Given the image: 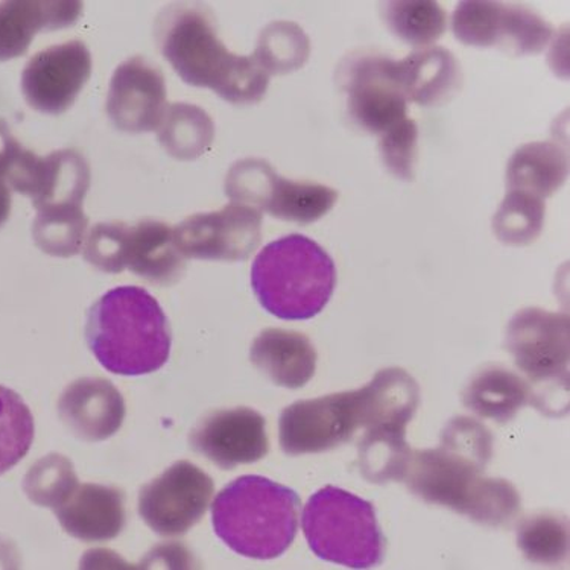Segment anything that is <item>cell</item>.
Here are the masks:
<instances>
[{"mask_svg": "<svg viewBox=\"0 0 570 570\" xmlns=\"http://www.w3.org/2000/svg\"><path fill=\"white\" fill-rule=\"evenodd\" d=\"M158 48L186 85L207 87L224 101L245 106L265 97L269 75L252 57L228 51L202 6H170L158 16Z\"/></svg>", "mask_w": 570, "mask_h": 570, "instance_id": "cell-1", "label": "cell"}, {"mask_svg": "<svg viewBox=\"0 0 570 570\" xmlns=\"http://www.w3.org/2000/svg\"><path fill=\"white\" fill-rule=\"evenodd\" d=\"M86 340L107 372L144 376L168 362L173 332L160 303L147 289L119 286L90 307Z\"/></svg>", "mask_w": 570, "mask_h": 570, "instance_id": "cell-2", "label": "cell"}, {"mask_svg": "<svg viewBox=\"0 0 570 570\" xmlns=\"http://www.w3.org/2000/svg\"><path fill=\"white\" fill-rule=\"evenodd\" d=\"M298 494L289 487L245 474L212 503L215 534L247 559L274 560L288 551L298 531Z\"/></svg>", "mask_w": 570, "mask_h": 570, "instance_id": "cell-3", "label": "cell"}, {"mask_svg": "<svg viewBox=\"0 0 570 570\" xmlns=\"http://www.w3.org/2000/svg\"><path fill=\"white\" fill-rule=\"evenodd\" d=\"M487 465L441 444L413 452L405 480L424 502L446 507L484 527H503L518 518L520 494L507 480L482 476Z\"/></svg>", "mask_w": 570, "mask_h": 570, "instance_id": "cell-4", "label": "cell"}, {"mask_svg": "<svg viewBox=\"0 0 570 570\" xmlns=\"http://www.w3.org/2000/svg\"><path fill=\"white\" fill-rule=\"evenodd\" d=\"M252 286L262 307L277 318H314L334 295L335 262L311 237L283 236L256 256Z\"/></svg>", "mask_w": 570, "mask_h": 570, "instance_id": "cell-5", "label": "cell"}, {"mask_svg": "<svg viewBox=\"0 0 570 570\" xmlns=\"http://www.w3.org/2000/svg\"><path fill=\"white\" fill-rule=\"evenodd\" d=\"M302 525L312 552L324 561L370 569L384 560L385 539L373 503L347 490L328 485L312 494Z\"/></svg>", "mask_w": 570, "mask_h": 570, "instance_id": "cell-6", "label": "cell"}, {"mask_svg": "<svg viewBox=\"0 0 570 570\" xmlns=\"http://www.w3.org/2000/svg\"><path fill=\"white\" fill-rule=\"evenodd\" d=\"M570 331L568 314L527 307L507 327V351L525 374L540 413L557 417L568 405Z\"/></svg>", "mask_w": 570, "mask_h": 570, "instance_id": "cell-7", "label": "cell"}, {"mask_svg": "<svg viewBox=\"0 0 570 570\" xmlns=\"http://www.w3.org/2000/svg\"><path fill=\"white\" fill-rule=\"evenodd\" d=\"M226 194L233 203L247 204L302 226L322 219L340 197L334 187L278 176L264 158H244L233 165L226 178Z\"/></svg>", "mask_w": 570, "mask_h": 570, "instance_id": "cell-8", "label": "cell"}, {"mask_svg": "<svg viewBox=\"0 0 570 570\" xmlns=\"http://www.w3.org/2000/svg\"><path fill=\"white\" fill-rule=\"evenodd\" d=\"M214 492L209 474L178 461L140 490L139 514L158 535H185L207 513Z\"/></svg>", "mask_w": 570, "mask_h": 570, "instance_id": "cell-9", "label": "cell"}, {"mask_svg": "<svg viewBox=\"0 0 570 570\" xmlns=\"http://www.w3.org/2000/svg\"><path fill=\"white\" fill-rule=\"evenodd\" d=\"M361 428L357 390L299 401L278 422L282 451L289 456L322 453L351 441Z\"/></svg>", "mask_w": 570, "mask_h": 570, "instance_id": "cell-10", "label": "cell"}, {"mask_svg": "<svg viewBox=\"0 0 570 570\" xmlns=\"http://www.w3.org/2000/svg\"><path fill=\"white\" fill-rule=\"evenodd\" d=\"M262 219L255 207L230 203L218 212L189 216L174 233L185 257L243 262L261 245Z\"/></svg>", "mask_w": 570, "mask_h": 570, "instance_id": "cell-11", "label": "cell"}, {"mask_svg": "<svg viewBox=\"0 0 570 570\" xmlns=\"http://www.w3.org/2000/svg\"><path fill=\"white\" fill-rule=\"evenodd\" d=\"M91 56L79 40L51 46L36 53L22 73V91L29 107L45 115L68 111L91 75Z\"/></svg>", "mask_w": 570, "mask_h": 570, "instance_id": "cell-12", "label": "cell"}, {"mask_svg": "<svg viewBox=\"0 0 570 570\" xmlns=\"http://www.w3.org/2000/svg\"><path fill=\"white\" fill-rule=\"evenodd\" d=\"M393 60L382 56L353 57L341 68L348 95V114L370 132H385L406 119L407 101L393 78Z\"/></svg>", "mask_w": 570, "mask_h": 570, "instance_id": "cell-13", "label": "cell"}, {"mask_svg": "<svg viewBox=\"0 0 570 570\" xmlns=\"http://www.w3.org/2000/svg\"><path fill=\"white\" fill-rule=\"evenodd\" d=\"M189 444L223 470L257 463L269 452L264 415L247 406L204 415L190 431Z\"/></svg>", "mask_w": 570, "mask_h": 570, "instance_id": "cell-14", "label": "cell"}, {"mask_svg": "<svg viewBox=\"0 0 570 570\" xmlns=\"http://www.w3.org/2000/svg\"><path fill=\"white\" fill-rule=\"evenodd\" d=\"M166 110L165 77L157 66L139 56L118 66L107 95V115L118 130H158Z\"/></svg>", "mask_w": 570, "mask_h": 570, "instance_id": "cell-15", "label": "cell"}, {"mask_svg": "<svg viewBox=\"0 0 570 570\" xmlns=\"http://www.w3.org/2000/svg\"><path fill=\"white\" fill-rule=\"evenodd\" d=\"M127 407L107 379L82 377L62 391L58 415L70 434L87 443L108 440L122 428Z\"/></svg>", "mask_w": 570, "mask_h": 570, "instance_id": "cell-16", "label": "cell"}, {"mask_svg": "<svg viewBox=\"0 0 570 570\" xmlns=\"http://www.w3.org/2000/svg\"><path fill=\"white\" fill-rule=\"evenodd\" d=\"M53 513L62 530L85 543L110 542L127 522L122 490L101 484L78 485Z\"/></svg>", "mask_w": 570, "mask_h": 570, "instance_id": "cell-17", "label": "cell"}, {"mask_svg": "<svg viewBox=\"0 0 570 570\" xmlns=\"http://www.w3.org/2000/svg\"><path fill=\"white\" fill-rule=\"evenodd\" d=\"M81 12V2L0 3V62L24 56L39 32L73 27Z\"/></svg>", "mask_w": 570, "mask_h": 570, "instance_id": "cell-18", "label": "cell"}, {"mask_svg": "<svg viewBox=\"0 0 570 570\" xmlns=\"http://www.w3.org/2000/svg\"><path fill=\"white\" fill-rule=\"evenodd\" d=\"M316 351L306 335L285 328H265L253 341L249 360L274 384L303 389L314 377Z\"/></svg>", "mask_w": 570, "mask_h": 570, "instance_id": "cell-19", "label": "cell"}, {"mask_svg": "<svg viewBox=\"0 0 570 570\" xmlns=\"http://www.w3.org/2000/svg\"><path fill=\"white\" fill-rule=\"evenodd\" d=\"M125 266L158 286L177 283L186 272V257L169 224L145 219L128 227Z\"/></svg>", "mask_w": 570, "mask_h": 570, "instance_id": "cell-20", "label": "cell"}, {"mask_svg": "<svg viewBox=\"0 0 570 570\" xmlns=\"http://www.w3.org/2000/svg\"><path fill=\"white\" fill-rule=\"evenodd\" d=\"M391 70L406 101L423 107L443 102L461 82L460 65L444 48L420 49L403 60H393Z\"/></svg>", "mask_w": 570, "mask_h": 570, "instance_id": "cell-21", "label": "cell"}, {"mask_svg": "<svg viewBox=\"0 0 570 570\" xmlns=\"http://www.w3.org/2000/svg\"><path fill=\"white\" fill-rule=\"evenodd\" d=\"M361 428H406L420 405L417 381L406 370L385 368L357 390Z\"/></svg>", "mask_w": 570, "mask_h": 570, "instance_id": "cell-22", "label": "cell"}, {"mask_svg": "<svg viewBox=\"0 0 570 570\" xmlns=\"http://www.w3.org/2000/svg\"><path fill=\"white\" fill-rule=\"evenodd\" d=\"M463 403L482 419L507 423L525 405L534 403V393L525 379L502 365L480 370L463 391Z\"/></svg>", "mask_w": 570, "mask_h": 570, "instance_id": "cell-23", "label": "cell"}, {"mask_svg": "<svg viewBox=\"0 0 570 570\" xmlns=\"http://www.w3.org/2000/svg\"><path fill=\"white\" fill-rule=\"evenodd\" d=\"M569 157L553 141H532L523 145L507 166V187L515 193L540 199L551 197L568 178Z\"/></svg>", "mask_w": 570, "mask_h": 570, "instance_id": "cell-24", "label": "cell"}, {"mask_svg": "<svg viewBox=\"0 0 570 570\" xmlns=\"http://www.w3.org/2000/svg\"><path fill=\"white\" fill-rule=\"evenodd\" d=\"M406 428L379 426L367 430L357 448L362 478L372 484L405 480L413 451L405 439Z\"/></svg>", "mask_w": 570, "mask_h": 570, "instance_id": "cell-25", "label": "cell"}, {"mask_svg": "<svg viewBox=\"0 0 570 570\" xmlns=\"http://www.w3.org/2000/svg\"><path fill=\"white\" fill-rule=\"evenodd\" d=\"M215 125L202 108L189 104H173L158 128V140L169 156L194 160L209 149Z\"/></svg>", "mask_w": 570, "mask_h": 570, "instance_id": "cell-26", "label": "cell"}, {"mask_svg": "<svg viewBox=\"0 0 570 570\" xmlns=\"http://www.w3.org/2000/svg\"><path fill=\"white\" fill-rule=\"evenodd\" d=\"M89 227L82 206H48L37 210L32 237L41 252L53 257L77 256Z\"/></svg>", "mask_w": 570, "mask_h": 570, "instance_id": "cell-27", "label": "cell"}, {"mask_svg": "<svg viewBox=\"0 0 570 570\" xmlns=\"http://www.w3.org/2000/svg\"><path fill=\"white\" fill-rule=\"evenodd\" d=\"M384 19L399 39L414 48H428L443 37L448 28V12L436 2L385 3Z\"/></svg>", "mask_w": 570, "mask_h": 570, "instance_id": "cell-28", "label": "cell"}, {"mask_svg": "<svg viewBox=\"0 0 570 570\" xmlns=\"http://www.w3.org/2000/svg\"><path fill=\"white\" fill-rule=\"evenodd\" d=\"M311 41L306 32L293 22H274L262 31L253 58L266 73L294 72L306 65Z\"/></svg>", "mask_w": 570, "mask_h": 570, "instance_id": "cell-29", "label": "cell"}, {"mask_svg": "<svg viewBox=\"0 0 570 570\" xmlns=\"http://www.w3.org/2000/svg\"><path fill=\"white\" fill-rule=\"evenodd\" d=\"M35 417L16 391L0 385V474L28 455L35 441Z\"/></svg>", "mask_w": 570, "mask_h": 570, "instance_id": "cell-30", "label": "cell"}, {"mask_svg": "<svg viewBox=\"0 0 570 570\" xmlns=\"http://www.w3.org/2000/svg\"><path fill=\"white\" fill-rule=\"evenodd\" d=\"M78 485L72 461L60 453H49L24 474L23 492L37 507L56 510L68 501Z\"/></svg>", "mask_w": 570, "mask_h": 570, "instance_id": "cell-31", "label": "cell"}, {"mask_svg": "<svg viewBox=\"0 0 570 570\" xmlns=\"http://www.w3.org/2000/svg\"><path fill=\"white\" fill-rule=\"evenodd\" d=\"M544 214V199L509 190L493 218L494 235L513 247L534 243L542 232Z\"/></svg>", "mask_w": 570, "mask_h": 570, "instance_id": "cell-32", "label": "cell"}, {"mask_svg": "<svg viewBox=\"0 0 570 570\" xmlns=\"http://www.w3.org/2000/svg\"><path fill=\"white\" fill-rule=\"evenodd\" d=\"M518 544L535 564H559L568 557V520L553 514L530 515L520 522Z\"/></svg>", "mask_w": 570, "mask_h": 570, "instance_id": "cell-33", "label": "cell"}, {"mask_svg": "<svg viewBox=\"0 0 570 570\" xmlns=\"http://www.w3.org/2000/svg\"><path fill=\"white\" fill-rule=\"evenodd\" d=\"M552 35L551 24L530 8L503 3L499 46L505 51L514 56H534L547 48Z\"/></svg>", "mask_w": 570, "mask_h": 570, "instance_id": "cell-34", "label": "cell"}, {"mask_svg": "<svg viewBox=\"0 0 570 570\" xmlns=\"http://www.w3.org/2000/svg\"><path fill=\"white\" fill-rule=\"evenodd\" d=\"M503 3L468 0L456 7L452 29L456 40L476 48L499 46Z\"/></svg>", "mask_w": 570, "mask_h": 570, "instance_id": "cell-35", "label": "cell"}, {"mask_svg": "<svg viewBox=\"0 0 570 570\" xmlns=\"http://www.w3.org/2000/svg\"><path fill=\"white\" fill-rule=\"evenodd\" d=\"M128 224L99 223L86 237L85 259L99 272L122 273L125 266V245H127Z\"/></svg>", "mask_w": 570, "mask_h": 570, "instance_id": "cell-36", "label": "cell"}, {"mask_svg": "<svg viewBox=\"0 0 570 570\" xmlns=\"http://www.w3.org/2000/svg\"><path fill=\"white\" fill-rule=\"evenodd\" d=\"M417 124L402 120L384 132L381 140L382 160L385 168L399 180H414L415 151H417Z\"/></svg>", "mask_w": 570, "mask_h": 570, "instance_id": "cell-37", "label": "cell"}, {"mask_svg": "<svg viewBox=\"0 0 570 570\" xmlns=\"http://www.w3.org/2000/svg\"><path fill=\"white\" fill-rule=\"evenodd\" d=\"M441 444L489 465L493 456V436L484 424L470 417H456L446 424Z\"/></svg>", "mask_w": 570, "mask_h": 570, "instance_id": "cell-38", "label": "cell"}, {"mask_svg": "<svg viewBox=\"0 0 570 570\" xmlns=\"http://www.w3.org/2000/svg\"><path fill=\"white\" fill-rule=\"evenodd\" d=\"M23 151L22 145L12 136L10 125L0 119V180L7 183Z\"/></svg>", "mask_w": 570, "mask_h": 570, "instance_id": "cell-39", "label": "cell"}, {"mask_svg": "<svg viewBox=\"0 0 570 570\" xmlns=\"http://www.w3.org/2000/svg\"><path fill=\"white\" fill-rule=\"evenodd\" d=\"M11 190L6 181L0 180V227L7 223L11 214Z\"/></svg>", "mask_w": 570, "mask_h": 570, "instance_id": "cell-40", "label": "cell"}]
</instances>
